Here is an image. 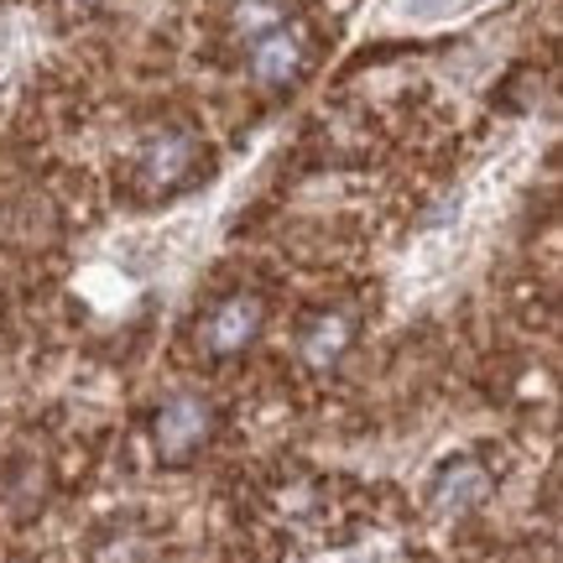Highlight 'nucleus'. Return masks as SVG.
Listing matches in <instances>:
<instances>
[{
	"instance_id": "f257e3e1",
	"label": "nucleus",
	"mask_w": 563,
	"mask_h": 563,
	"mask_svg": "<svg viewBox=\"0 0 563 563\" xmlns=\"http://www.w3.org/2000/svg\"><path fill=\"white\" fill-rule=\"evenodd\" d=\"M256 334H262V302L251 292H230L199 319V344L203 355H214V361L241 355L245 344H256Z\"/></svg>"
},
{
	"instance_id": "f03ea898",
	"label": "nucleus",
	"mask_w": 563,
	"mask_h": 563,
	"mask_svg": "<svg viewBox=\"0 0 563 563\" xmlns=\"http://www.w3.org/2000/svg\"><path fill=\"white\" fill-rule=\"evenodd\" d=\"M203 433H209V412H203L199 397H178V402L162 407L157 418V443L178 460V454H188V449H199Z\"/></svg>"
},
{
	"instance_id": "7ed1b4c3",
	"label": "nucleus",
	"mask_w": 563,
	"mask_h": 563,
	"mask_svg": "<svg viewBox=\"0 0 563 563\" xmlns=\"http://www.w3.org/2000/svg\"><path fill=\"white\" fill-rule=\"evenodd\" d=\"M350 340H355V323H350V313H313L308 319V329H302V361L308 365H329L340 361L344 350H350Z\"/></svg>"
},
{
	"instance_id": "20e7f679",
	"label": "nucleus",
	"mask_w": 563,
	"mask_h": 563,
	"mask_svg": "<svg viewBox=\"0 0 563 563\" xmlns=\"http://www.w3.org/2000/svg\"><path fill=\"white\" fill-rule=\"evenodd\" d=\"M251 63H256V74H262V79L277 84V79H287V74L298 68V42L287 37L282 26H272V32H262V37H256Z\"/></svg>"
},
{
	"instance_id": "39448f33",
	"label": "nucleus",
	"mask_w": 563,
	"mask_h": 563,
	"mask_svg": "<svg viewBox=\"0 0 563 563\" xmlns=\"http://www.w3.org/2000/svg\"><path fill=\"white\" fill-rule=\"evenodd\" d=\"M454 470H460V485L443 481V485H439V501L460 511V506H475V501L485 496V475H481V470H470V464H454Z\"/></svg>"
}]
</instances>
